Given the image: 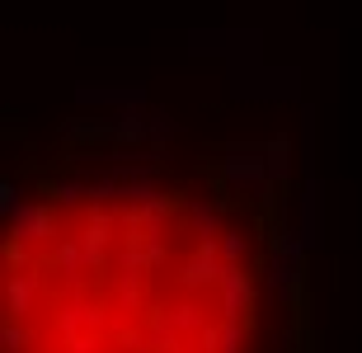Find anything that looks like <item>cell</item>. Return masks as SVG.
Returning a JSON list of instances; mask_svg holds the SVG:
<instances>
[{
	"mask_svg": "<svg viewBox=\"0 0 362 353\" xmlns=\"http://www.w3.org/2000/svg\"><path fill=\"white\" fill-rule=\"evenodd\" d=\"M5 353H310L292 161L278 137L71 113L5 170Z\"/></svg>",
	"mask_w": 362,
	"mask_h": 353,
	"instance_id": "1",
	"label": "cell"
}]
</instances>
